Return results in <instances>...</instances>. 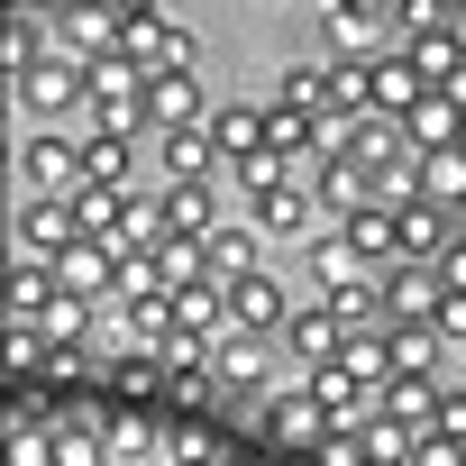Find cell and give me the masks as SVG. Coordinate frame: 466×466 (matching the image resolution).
Returning <instances> with one entry per match:
<instances>
[{"mask_svg": "<svg viewBox=\"0 0 466 466\" xmlns=\"http://www.w3.org/2000/svg\"><path fill=\"white\" fill-rule=\"evenodd\" d=\"M19 201H37V192H56V201H74L83 192V137H56V128H19Z\"/></svg>", "mask_w": 466, "mask_h": 466, "instance_id": "6da1fadb", "label": "cell"}, {"mask_svg": "<svg viewBox=\"0 0 466 466\" xmlns=\"http://www.w3.org/2000/svg\"><path fill=\"white\" fill-rule=\"evenodd\" d=\"M10 101H19V119H65V110H92V65H83V56H46V65H28V74L10 83Z\"/></svg>", "mask_w": 466, "mask_h": 466, "instance_id": "7a4b0ae2", "label": "cell"}, {"mask_svg": "<svg viewBox=\"0 0 466 466\" xmlns=\"http://www.w3.org/2000/svg\"><path fill=\"white\" fill-rule=\"evenodd\" d=\"M248 219L266 228V238H320V228H329V210H320V192H311L302 174L257 183V192H248Z\"/></svg>", "mask_w": 466, "mask_h": 466, "instance_id": "3957f363", "label": "cell"}, {"mask_svg": "<svg viewBox=\"0 0 466 466\" xmlns=\"http://www.w3.org/2000/svg\"><path fill=\"white\" fill-rule=\"evenodd\" d=\"M65 248H83V219H74V201H56V192L19 201V219H10V257H37V266H56Z\"/></svg>", "mask_w": 466, "mask_h": 466, "instance_id": "277c9868", "label": "cell"}, {"mask_svg": "<svg viewBox=\"0 0 466 466\" xmlns=\"http://www.w3.org/2000/svg\"><path fill=\"white\" fill-rule=\"evenodd\" d=\"M210 375H219V393H248V402L266 411V402H275V339H248V329L210 339Z\"/></svg>", "mask_w": 466, "mask_h": 466, "instance_id": "5b68a950", "label": "cell"}, {"mask_svg": "<svg viewBox=\"0 0 466 466\" xmlns=\"http://www.w3.org/2000/svg\"><path fill=\"white\" fill-rule=\"evenodd\" d=\"M257 430H266L275 448H302V457H320V439H329L339 420L320 411V393H311V384H293V393H275V402L257 411Z\"/></svg>", "mask_w": 466, "mask_h": 466, "instance_id": "8992f818", "label": "cell"}, {"mask_svg": "<svg viewBox=\"0 0 466 466\" xmlns=\"http://www.w3.org/2000/svg\"><path fill=\"white\" fill-rule=\"evenodd\" d=\"M56 284H65L74 302H92V311H110V302H119V248H101V238H83V248H65V257H56Z\"/></svg>", "mask_w": 466, "mask_h": 466, "instance_id": "52a82bcc", "label": "cell"}, {"mask_svg": "<svg viewBox=\"0 0 466 466\" xmlns=\"http://www.w3.org/2000/svg\"><path fill=\"white\" fill-rule=\"evenodd\" d=\"M439 302H448L439 266H384V329H420L439 320Z\"/></svg>", "mask_w": 466, "mask_h": 466, "instance_id": "ba28073f", "label": "cell"}, {"mask_svg": "<svg viewBox=\"0 0 466 466\" xmlns=\"http://www.w3.org/2000/svg\"><path fill=\"white\" fill-rule=\"evenodd\" d=\"M210 137H219V165L228 174L257 165V156H275L266 147V101H210Z\"/></svg>", "mask_w": 466, "mask_h": 466, "instance_id": "9c48e42d", "label": "cell"}, {"mask_svg": "<svg viewBox=\"0 0 466 466\" xmlns=\"http://www.w3.org/2000/svg\"><path fill=\"white\" fill-rule=\"evenodd\" d=\"M339 238H348V257H357V266H375V275H384V266H402V219H393L384 201H357V210L339 219Z\"/></svg>", "mask_w": 466, "mask_h": 466, "instance_id": "30bf717a", "label": "cell"}, {"mask_svg": "<svg viewBox=\"0 0 466 466\" xmlns=\"http://www.w3.org/2000/svg\"><path fill=\"white\" fill-rule=\"evenodd\" d=\"M393 219H402V266H439V257L457 248V210H448V201H430V192H420V201H402Z\"/></svg>", "mask_w": 466, "mask_h": 466, "instance_id": "8fae6325", "label": "cell"}, {"mask_svg": "<svg viewBox=\"0 0 466 466\" xmlns=\"http://www.w3.org/2000/svg\"><path fill=\"white\" fill-rule=\"evenodd\" d=\"M284 320H293V302H284V284H275V275L228 284V329H248V339H284Z\"/></svg>", "mask_w": 466, "mask_h": 466, "instance_id": "7c38bea8", "label": "cell"}, {"mask_svg": "<svg viewBox=\"0 0 466 466\" xmlns=\"http://www.w3.org/2000/svg\"><path fill=\"white\" fill-rule=\"evenodd\" d=\"M156 156H165V183H210V174H228V165H219V137H210V119H192V128H165V137H156Z\"/></svg>", "mask_w": 466, "mask_h": 466, "instance_id": "4fadbf2b", "label": "cell"}, {"mask_svg": "<svg viewBox=\"0 0 466 466\" xmlns=\"http://www.w3.org/2000/svg\"><path fill=\"white\" fill-rule=\"evenodd\" d=\"M257 238H266L257 219H219L210 238H201V266H210L219 284H248V275H266V266H257Z\"/></svg>", "mask_w": 466, "mask_h": 466, "instance_id": "5bb4252c", "label": "cell"}, {"mask_svg": "<svg viewBox=\"0 0 466 466\" xmlns=\"http://www.w3.org/2000/svg\"><path fill=\"white\" fill-rule=\"evenodd\" d=\"M147 119H156V137H165V128H192V119H210V101H201L192 65H174V74H147Z\"/></svg>", "mask_w": 466, "mask_h": 466, "instance_id": "9a60e30c", "label": "cell"}, {"mask_svg": "<svg viewBox=\"0 0 466 466\" xmlns=\"http://www.w3.org/2000/svg\"><path fill=\"white\" fill-rule=\"evenodd\" d=\"M174 329H183V339H228V284H219V275L174 284Z\"/></svg>", "mask_w": 466, "mask_h": 466, "instance_id": "2e32d148", "label": "cell"}, {"mask_svg": "<svg viewBox=\"0 0 466 466\" xmlns=\"http://www.w3.org/2000/svg\"><path fill=\"white\" fill-rule=\"evenodd\" d=\"M284 348H293L302 366H339V348H348V320H339L329 302H302V311L284 320Z\"/></svg>", "mask_w": 466, "mask_h": 466, "instance_id": "e0dca14e", "label": "cell"}, {"mask_svg": "<svg viewBox=\"0 0 466 466\" xmlns=\"http://www.w3.org/2000/svg\"><path fill=\"white\" fill-rule=\"evenodd\" d=\"M366 74H375V119H393V128H402V119L420 110V92H430L411 56H366Z\"/></svg>", "mask_w": 466, "mask_h": 466, "instance_id": "ac0fdd59", "label": "cell"}, {"mask_svg": "<svg viewBox=\"0 0 466 466\" xmlns=\"http://www.w3.org/2000/svg\"><path fill=\"white\" fill-rule=\"evenodd\" d=\"M46 466H119V457H110V430H101V420L56 411V420H46Z\"/></svg>", "mask_w": 466, "mask_h": 466, "instance_id": "d6986e66", "label": "cell"}, {"mask_svg": "<svg viewBox=\"0 0 466 466\" xmlns=\"http://www.w3.org/2000/svg\"><path fill=\"white\" fill-rule=\"evenodd\" d=\"M210 228H219V192L210 183H165V238H210Z\"/></svg>", "mask_w": 466, "mask_h": 466, "instance_id": "ffe728a7", "label": "cell"}, {"mask_svg": "<svg viewBox=\"0 0 466 466\" xmlns=\"http://www.w3.org/2000/svg\"><path fill=\"white\" fill-rule=\"evenodd\" d=\"M329 37L357 56V46H375V37H393V0H329Z\"/></svg>", "mask_w": 466, "mask_h": 466, "instance_id": "44dd1931", "label": "cell"}, {"mask_svg": "<svg viewBox=\"0 0 466 466\" xmlns=\"http://www.w3.org/2000/svg\"><path fill=\"white\" fill-rule=\"evenodd\" d=\"M128 174H137V137H110V128H92V137H83V183H110V192H128Z\"/></svg>", "mask_w": 466, "mask_h": 466, "instance_id": "7402d4cb", "label": "cell"}, {"mask_svg": "<svg viewBox=\"0 0 466 466\" xmlns=\"http://www.w3.org/2000/svg\"><path fill=\"white\" fill-rule=\"evenodd\" d=\"M339 320H348V339H366V329H384V284H366V275H348V284H329L320 293Z\"/></svg>", "mask_w": 466, "mask_h": 466, "instance_id": "603a6c76", "label": "cell"}, {"mask_svg": "<svg viewBox=\"0 0 466 466\" xmlns=\"http://www.w3.org/2000/svg\"><path fill=\"white\" fill-rule=\"evenodd\" d=\"M393 339V375H420V384H439V366H448V339L420 320V329H384Z\"/></svg>", "mask_w": 466, "mask_h": 466, "instance_id": "cb8c5ba5", "label": "cell"}, {"mask_svg": "<svg viewBox=\"0 0 466 466\" xmlns=\"http://www.w3.org/2000/svg\"><path fill=\"white\" fill-rule=\"evenodd\" d=\"M101 430H110V457H119V466H147V457H174V448H165V430H156L147 411H119V420H101Z\"/></svg>", "mask_w": 466, "mask_h": 466, "instance_id": "d4e9b609", "label": "cell"}, {"mask_svg": "<svg viewBox=\"0 0 466 466\" xmlns=\"http://www.w3.org/2000/svg\"><path fill=\"white\" fill-rule=\"evenodd\" d=\"M420 192L448 201V210H466V147H430L420 156Z\"/></svg>", "mask_w": 466, "mask_h": 466, "instance_id": "484cf974", "label": "cell"}, {"mask_svg": "<svg viewBox=\"0 0 466 466\" xmlns=\"http://www.w3.org/2000/svg\"><path fill=\"white\" fill-rule=\"evenodd\" d=\"M119 201H128V192H110V183H83V192H74V219H83V238L119 248Z\"/></svg>", "mask_w": 466, "mask_h": 466, "instance_id": "4316f807", "label": "cell"}, {"mask_svg": "<svg viewBox=\"0 0 466 466\" xmlns=\"http://www.w3.org/2000/svg\"><path fill=\"white\" fill-rule=\"evenodd\" d=\"M366 457H375V466H411V457H420V430L393 420V411H375V420H366Z\"/></svg>", "mask_w": 466, "mask_h": 466, "instance_id": "83f0119b", "label": "cell"}, {"mask_svg": "<svg viewBox=\"0 0 466 466\" xmlns=\"http://www.w3.org/2000/svg\"><path fill=\"white\" fill-rule=\"evenodd\" d=\"M302 266H311V275H320V293H329V284H348V275H357V257H348V238H339V219H329V228H320V238H302Z\"/></svg>", "mask_w": 466, "mask_h": 466, "instance_id": "f1b7e54d", "label": "cell"}, {"mask_svg": "<svg viewBox=\"0 0 466 466\" xmlns=\"http://www.w3.org/2000/svg\"><path fill=\"white\" fill-rule=\"evenodd\" d=\"M384 411H393V420H411V430H430V420H439V384L393 375V384H384Z\"/></svg>", "mask_w": 466, "mask_h": 466, "instance_id": "f546056e", "label": "cell"}, {"mask_svg": "<svg viewBox=\"0 0 466 466\" xmlns=\"http://www.w3.org/2000/svg\"><path fill=\"white\" fill-rule=\"evenodd\" d=\"M275 101H284V110H311V119H320V110H329V65H293V74L275 83Z\"/></svg>", "mask_w": 466, "mask_h": 466, "instance_id": "4dcf8cb0", "label": "cell"}, {"mask_svg": "<svg viewBox=\"0 0 466 466\" xmlns=\"http://www.w3.org/2000/svg\"><path fill=\"white\" fill-rule=\"evenodd\" d=\"M457 10L448 0H393V37H430V28H448Z\"/></svg>", "mask_w": 466, "mask_h": 466, "instance_id": "1f68e13d", "label": "cell"}, {"mask_svg": "<svg viewBox=\"0 0 466 466\" xmlns=\"http://www.w3.org/2000/svg\"><path fill=\"white\" fill-rule=\"evenodd\" d=\"M311 466H375V457H366V430H329Z\"/></svg>", "mask_w": 466, "mask_h": 466, "instance_id": "d6a6232c", "label": "cell"}, {"mask_svg": "<svg viewBox=\"0 0 466 466\" xmlns=\"http://www.w3.org/2000/svg\"><path fill=\"white\" fill-rule=\"evenodd\" d=\"M420 466H466V439H448V430H420Z\"/></svg>", "mask_w": 466, "mask_h": 466, "instance_id": "836d02e7", "label": "cell"}, {"mask_svg": "<svg viewBox=\"0 0 466 466\" xmlns=\"http://www.w3.org/2000/svg\"><path fill=\"white\" fill-rule=\"evenodd\" d=\"M430 430H448V439H466V384H439V420Z\"/></svg>", "mask_w": 466, "mask_h": 466, "instance_id": "e575fe53", "label": "cell"}, {"mask_svg": "<svg viewBox=\"0 0 466 466\" xmlns=\"http://www.w3.org/2000/svg\"><path fill=\"white\" fill-rule=\"evenodd\" d=\"M430 329H439V339H448V348H466V293H448V302H439V320H430Z\"/></svg>", "mask_w": 466, "mask_h": 466, "instance_id": "d590c367", "label": "cell"}, {"mask_svg": "<svg viewBox=\"0 0 466 466\" xmlns=\"http://www.w3.org/2000/svg\"><path fill=\"white\" fill-rule=\"evenodd\" d=\"M165 466H228V457H219L210 439H174V457H165Z\"/></svg>", "mask_w": 466, "mask_h": 466, "instance_id": "8d00e7d4", "label": "cell"}, {"mask_svg": "<svg viewBox=\"0 0 466 466\" xmlns=\"http://www.w3.org/2000/svg\"><path fill=\"white\" fill-rule=\"evenodd\" d=\"M439 284H448V293H466V228H457V248L439 257Z\"/></svg>", "mask_w": 466, "mask_h": 466, "instance_id": "74e56055", "label": "cell"}, {"mask_svg": "<svg viewBox=\"0 0 466 466\" xmlns=\"http://www.w3.org/2000/svg\"><path fill=\"white\" fill-rule=\"evenodd\" d=\"M457 375H466V348H457Z\"/></svg>", "mask_w": 466, "mask_h": 466, "instance_id": "f35d334b", "label": "cell"}, {"mask_svg": "<svg viewBox=\"0 0 466 466\" xmlns=\"http://www.w3.org/2000/svg\"><path fill=\"white\" fill-rule=\"evenodd\" d=\"M448 10H466V0H448Z\"/></svg>", "mask_w": 466, "mask_h": 466, "instance_id": "ab89813d", "label": "cell"}, {"mask_svg": "<svg viewBox=\"0 0 466 466\" xmlns=\"http://www.w3.org/2000/svg\"><path fill=\"white\" fill-rule=\"evenodd\" d=\"M457 228H466V210H457Z\"/></svg>", "mask_w": 466, "mask_h": 466, "instance_id": "60d3db41", "label": "cell"}]
</instances>
